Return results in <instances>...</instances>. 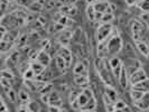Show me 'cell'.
<instances>
[{
  "instance_id": "obj_43",
  "label": "cell",
  "mask_w": 149,
  "mask_h": 112,
  "mask_svg": "<svg viewBox=\"0 0 149 112\" xmlns=\"http://www.w3.org/2000/svg\"><path fill=\"white\" fill-rule=\"evenodd\" d=\"M9 2H14V1H17V0H8Z\"/></svg>"
},
{
  "instance_id": "obj_36",
  "label": "cell",
  "mask_w": 149,
  "mask_h": 112,
  "mask_svg": "<svg viewBox=\"0 0 149 112\" xmlns=\"http://www.w3.org/2000/svg\"><path fill=\"white\" fill-rule=\"evenodd\" d=\"M125 2H126V5H127V6L131 7V6H137L138 0H125Z\"/></svg>"
},
{
  "instance_id": "obj_3",
  "label": "cell",
  "mask_w": 149,
  "mask_h": 112,
  "mask_svg": "<svg viewBox=\"0 0 149 112\" xmlns=\"http://www.w3.org/2000/svg\"><path fill=\"white\" fill-rule=\"evenodd\" d=\"M109 65H110V68H111L113 76L118 80L120 74H121V72H122V68H123V63H122V61L120 60L118 56H113V57H111L110 61H109Z\"/></svg>"
},
{
  "instance_id": "obj_19",
  "label": "cell",
  "mask_w": 149,
  "mask_h": 112,
  "mask_svg": "<svg viewBox=\"0 0 149 112\" xmlns=\"http://www.w3.org/2000/svg\"><path fill=\"white\" fill-rule=\"evenodd\" d=\"M29 91L28 90H25V89H22L20 90V92L18 93V97H19V100L22 101V103H28L30 101V99H29V93H28Z\"/></svg>"
},
{
  "instance_id": "obj_28",
  "label": "cell",
  "mask_w": 149,
  "mask_h": 112,
  "mask_svg": "<svg viewBox=\"0 0 149 112\" xmlns=\"http://www.w3.org/2000/svg\"><path fill=\"white\" fill-rule=\"evenodd\" d=\"M114 106H116V110H117V109H123V108L128 106V104L123 100H119V99H118V100L114 102Z\"/></svg>"
},
{
  "instance_id": "obj_21",
  "label": "cell",
  "mask_w": 149,
  "mask_h": 112,
  "mask_svg": "<svg viewBox=\"0 0 149 112\" xmlns=\"http://www.w3.org/2000/svg\"><path fill=\"white\" fill-rule=\"evenodd\" d=\"M43 8H44V6L40 5L37 0L34 1V2H31L29 6H28V9H29L30 11H33V13H39V11L43 10Z\"/></svg>"
},
{
  "instance_id": "obj_37",
  "label": "cell",
  "mask_w": 149,
  "mask_h": 112,
  "mask_svg": "<svg viewBox=\"0 0 149 112\" xmlns=\"http://www.w3.org/2000/svg\"><path fill=\"white\" fill-rule=\"evenodd\" d=\"M125 48H126V51H127V52H134V47L131 44H129V43L126 44Z\"/></svg>"
},
{
  "instance_id": "obj_13",
  "label": "cell",
  "mask_w": 149,
  "mask_h": 112,
  "mask_svg": "<svg viewBox=\"0 0 149 112\" xmlns=\"http://www.w3.org/2000/svg\"><path fill=\"white\" fill-rule=\"evenodd\" d=\"M104 94L109 97L111 101L116 102L118 100V91L114 89V86H110V85H107L104 90Z\"/></svg>"
},
{
  "instance_id": "obj_16",
  "label": "cell",
  "mask_w": 149,
  "mask_h": 112,
  "mask_svg": "<svg viewBox=\"0 0 149 112\" xmlns=\"http://www.w3.org/2000/svg\"><path fill=\"white\" fill-rule=\"evenodd\" d=\"M145 94V92L141 91V90H138L136 89V88H132L131 91H130V97L132 99V101L134 102H137V101H139L140 99L142 97V95Z\"/></svg>"
},
{
  "instance_id": "obj_40",
  "label": "cell",
  "mask_w": 149,
  "mask_h": 112,
  "mask_svg": "<svg viewBox=\"0 0 149 112\" xmlns=\"http://www.w3.org/2000/svg\"><path fill=\"white\" fill-rule=\"evenodd\" d=\"M38 22H40L42 25H44V24H46V18H45V17H43V16H40V17L38 18Z\"/></svg>"
},
{
  "instance_id": "obj_34",
  "label": "cell",
  "mask_w": 149,
  "mask_h": 112,
  "mask_svg": "<svg viewBox=\"0 0 149 112\" xmlns=\"http://www.w3.org/2000/svg\"><path fill=\"white\" fill-rule=\"evenodd\" d=\"M49 94H51V92H49V93H45V94H42L40 99H42V101H43L44 103H47V104H48V102H49Z\"/></svg>"
},
{
  "instance_id": "obj_8",
  "label": "cell",
  "mask_w": 149,
  "mask_h": 112,
  "mask_svg": "<svg viewBox=\"0 0 149 112\" xmlns=\"http://www.w3.org/2000/svg\"><path fill=\"white\" fill-rule=\"evenodd\" d=\"M118 83H119V85L121 86V89L123 90L127 89L129 83H130V77L128 75V72L127 70H126V67H125V65H123V68H122V72L120 74L119 79H118Z\"/></svg>"
},
{
  "instance_id": "obj_31",
  "label": "cell",
  "mask_w": 149,
  "mask_h": 112,
  "mask_svg": "<svg viewBox=\"0 0 149 112\" xmlns=\"http://www.w3.org/2000/svg\"><path fill=\"white\" fill-rule=\"evenodd\" d=\"M61 106H56V105H48V112H60L61 111Z\"/></svg>"
},
{
  "instance_id": "obj_30",
  "label": "cell",
  "mask_w": 149,
  "mask_h": 112,
  "mask_svg": "<svg viewBox=\"0 0 149 112\" xmlns=\"http://www.w3.org/2000/svg\"><path fill=\"white\" fill-rule=\"evenodd\" d=\"M62 6H66V5H74V2H76V0H57Z\"/></svg>"
},
{
  "instance_id": "obj_5",
  "label": "cell",
  "mask_w": 149,
  "mask_h": 112,
  "mask_svg": "<svg viewBox=\"0 0 149 112\" xmlns=\"http://www.w3.org/2000/svg\"><path fill=\"white\" fill-rule=\"evenodd\" d=\"M73 82L79 88H83V89L89 88L90 85L89 73H85V74H81V75H73Z\"/></svg>"
},
{
  "instance_id": "obj_33",
  "label": "cell",
  "mask_w": 149,
  "mask_h": 112,
  "mask_svg": "<svg viewBox=\"0 0 149 112\" xmlns=\"http://www.w3.org/2000/svg\"><path fill=\"white\" fill-rule=\"evenodd\" d=\"M55 5H56L55 0H47V3H46L45 8H46V9H52V8L55 7Z\"/></svg>"
},
{
  "instance_id": "obj_7",
  "label": "cell",
  "mask_w": 149,
  "mask_h": 112,
  "mask_svg": "<svg viewBox=\"0 0 149 112\" xmlns=\"http://www.w3.org/2000/svg\"><path fill=\"white\" fill-rule=\"evenodd\" d=\"M88 62L86 60H81L79 61L73 67V75H81L89 73V68H88Z\"/></svg>"
},
{
  "instance_id": "obj_1",
  "label": "cell",
  "mask_w": 149,
  "mask_h": 112,
  "mask_svg": "<svg viewBox=\"0 0 149 112\" xmlns=\"http://www.w3.org/2000/svg\"><path fill=\"white\" fill-rule=\"evenodd\" d=\"M123 48V40L120 37L118 33H116L113 29V33L110 37L107 39V51H108V56H116L117 54L121 52Z\"/></svg>"
},
{
  "instance_id": "obj_4",
  "label": "cell",
  "mask_w": 149,
  "mask_h": 112,
  "mask_svg": "<svg viewBox=\"0 0 149 112\" xmlns=\"http://www.w3.org/2000/svg\"><path fill=\"white\" fill-rule=\"evenodd\" d=\"M148 75H147V72L140 67V68H138L137 71H134V73L131 74L130 76V83H131V85L134 86L136 84H138V83L140 82H143V81H146V80H148Z\"/></svg>"
},
{
  "instance_id": "obj_22",
  "label": "cell",
  "mask_w": 149,
  "mask_h": 112,
  "mask_svg": "<svg viewBox=\"0 0 149 112\" xmlns=\"http://www.w3.org/2000/svg\"><path fill=\"white\" fill-rule=\"evenodd\" d=\"M114 13H105L101 18V24H111V22L114 19Z\"/></svg>"
},
{
  "instance_id": "obj_24",
  "label": "cell",
  "mask_w": 149,
  "mask_h": 112,
  "mask_svg": "<svg viewBox=\"0 0 149 112\" xmlns=\"http://www.w3.org/2000/svg\"><path fill=\"white\" fill-rule=\"evenodd\" d=\"M1 77H2V79H7V80L13 81L14 77H15V75H14V73H13L9 68H7V70H2V71H1Z\"/></svg>"
},
{
  "instance_id": "obj_29",
  "label": "cell",
  "mask_w": 149,
  "mask_h": 112,
  "mask_svg": "<svg viewBox=\"0 0 149 112\" xmlns=\"http://www.w3.org/2000/svg\"><path fill=\"white\" fill-rule=\"evenodd\" d=\"M17 112H30V111L28 110V106H27L26 103H22V104L18 106Z\"/></svg>"
},
{
  "instance_id": "obj_6",
  "label": "cell",
  "mask_w": 149,
  "mask_h": 112,
  "mask_svg": "<svg viewBox=\"0 0 149 112\" xmlns=\"http://www.w3.org/2000/svg\"><path fill=\"white\" fill-rule=\"evenodd\" d=\"M134 104L137 109H139V110H141V111H148L149 110V91L145 92V94L142 95L141 99H140L139 101L134 102Z\"/></svg>"
},
{
  "instance_id": "obj_2",
  "label": "cell",
  "mask_w": 149,
  "mask_h": 112,
  "mask_svg": "<svg viewBox=\"0 0 149 112\" xmlns=\"http://www.w3.org/2000/svg\"><path fill=\"white\" fill-rule=\"evenodd\" d=\"M113 33V26L111 24H100L95 31V38L97 43H102L110 37Z\"/></svg>"
},
{
  "instance_id": "obj_18",
  "label": "cell",
  "mask_w": 149,
  "mask_h": 112,
  "mask_svg": "<svg viewBox=\"0 0 149 112\" xmlns=\"http://www.w3.org/2000/svg\"><path fill=\"white\" fill-rule=\"evenodd\" d=\"M28 106V110L30 112H40L42 111V105L39 104V102L37 101H34V100H30L29 102L27 103Z\"/></svg>"
},
{
  "instance_id": "obj_15",
  "label": "cell",
  "mask_w": 149,
  "mask_h": 112,
  "mask_svg": "<svg viewBox=\"0 0 149 112\" xmlns=\"http://www.w3.org/2000/svg\"><path fill=\"white\" fill-rule=\"evenodd\" d=\"M55 62H56V66H57V68H58V71L62 72V73L65 72L66 68H68L66 61L64 60L62 56H60V55H56V56H55Z\"/></svg>"
},
{
  "instance_id": "obj_42",
  "label": "cell",
  "mask_w": 149,
  "mask_h": 112,
  "mask_svg": "<svg viewBox=\"0 0 149 112\" xmlns=\"http://www.w3.org/2000/svg\"><path fill=\"white\" fill-rule=\"evenodd\" d=\"M60 112H67V110H66V109H61Z\"/></svg>"
},
{
  "instance_id": "obj_38",
  "label": "cell",
  "mask_w": 149,
  "mask_h": 112,
  "mask_svg": "<svg viewBox=\"0 0 149 112\" xmlns=\"http://www.w3.org/2000/svg\"><path fill=\"white\" fill-rule=\"evenodd\" d=\"M114 112H131V110H130L129 106H126V108H123V109H117Z\"/></svg>"
},
{
  "instance_id": "obj_14",
  "label": "cell",
  "mask_w": 149,
  "mask_h": 112,
  "mask_svg": "<svg viewBox=\"0 0 149 112\" xmlns=\"http://www.w3.org/2000/svg\"><path fill=\"white\" fill-rule=\"evenodd\" d=\"M97 106V100H95V97H91L89 100V102L86 103V104L83 106L82 109H81V112H90V111H94L95 110V108Z\"/></svg>"
},
{
  "instance_id": "obj_32",
  "label": "cell",
  "mask_w": 149,
  "mask_h": 112,
  "mask_svg": "<svg viewBox=\"0 0 149 112\" xmlns=\"http://www.w3.org/2000/svg\"><path fill=\"white\" fill-rule=\"evenodd\" d=\"M9 5H10V2L8 0H1V10L2 11H6L7 7L9 8Z\"/></svg>"
},
{
  "instance_id": "obj_35",
  "label": "cell",
  "mask_w": 149,
  "mask_h": 112,
  "mask_svg": "<svg viewBox=\"0 0 149 112\" xmlns=\"http://www.w3.org/2000/svg\"><path fill=\"white\" fill-rule=\"evenodd\" d=\"M0 112H9V109L7 108V104H6L3 99H1V109H0Z\"/></svg>"
},
{
  "instance_id": "obj_10",
  "label": "cell",
  "mask_w": 149,
  "mask_h": 112,
  "mask_svg": "<svg viewBox=\"0 0 149 112\" xmlns=\"http://www.w3.org/2000/svg\"><path fill=\"white\" fill-rule=\"evenodd\" d=\"M40 64H43L45 67H47L49 64H51V62H52V58H51V56H49V54L46 52V51H40V52H38V56H37V60Z\"/></svg>"
},
{
  "instance_id": "obj_26",
  "label": "cell",
  "mask_w": 149,
  "mask_h": 112,
  "mask_svg": "<svg viewBox=\"0 0 149 112\" xmlns=\"http://www.w3.org/2000/svg\"><path fill=\"white\" fill-rule=\"evenodd\" d=\"M82 92V91H81ZM81 92H79V91H71L70 92V97H68V100H70V103H72L73 101H75L77 97H79V95L81 94Z\"/></svg>"
},
{
  "instance_id": "obj_41",
  "label": "cell",
  "mask_w": 149,
  "mask_h": 112,
  "mask_svg": "<svg viewBox=\"0 0 149 112\" xmlns=\"http://www.w3.org/2000/svg\"><path fill=\"white\" fill-rule=\"evenodd\" d=\"M99 0H86V2H88V5H94V3H97Z\"/></svg>"
},
{
  "instance_id": "obj_39",
  "label": "cell",
  "mask_w": 149,
  "mask_h": 112,
  "mask_svg": "<svg viewBox=\"0 0 149 112\" xmlns=\"http://www.w3.org/2000/svg\"><path fill=\"white\" fill-rule=\"evenodd\" d=\"M18 5H22V6H27L28 5V0H17Z\"/></svg>"
},
{
  "instance_id": "obj_23",
  "label": "cell",
  "mask_w": 149,
  "mask_h": 112,
  "mask_svg": "<svg viewBox=\"0 0 149 112\" xmlns=\"http://www.w3.org/2000/svg\"><path fill=\"white\" fill-rule=\"evenodd\" d=\"M22 75H24V79H25L26 81H34V80L36 79V74L34 73V71H33L30 67L28 70H26L25 73Z\"/></svg>"
},
{
  "instance_id": "obj_9",
  "label": "cell",
  "mask_w": 149,
  "mask_h": 112,
  "mask_svg": "<svg viewBox=\"0 0 149 112\" xmlns=\"http://www.w3.org/2000/svg\"><path fill=\"white\" fill-rule=\"evenodd\" d=\"M63 104V99L61 97V94L57 91H54L53 90L49 94V102L48 105H56V106H61Z\"/></svg>"
},
{
  "instance_id": "obj_20",
  "label": "cell",
  "mask_w": 149,
  "mask_h": 112,
  "mask_svg": "<svg viewBox=\"0 0 149 112\" xmlns=\"http://www.w3.org/2000/svg\"><path fill=\"white\" fill-rule=\"evenodd\" d=\"M90 99H91V97H89L86 94H84L83 92H81V94H80V95H79V97L76 99V101H77V103H79V105H80V108L82 109L83 106H84V105L89 102ZM80 111H81V110H80Z\"/></svg>"
},
{
  "instance_id": "obj_17",
  "label": "cell",
  "mask_w": 149,
  "mask_h": 112,
  "mask_svg": "<svg viewBox=\"0 0 149 112\" xmlns=\"http://www.w3.org/2000/svg\"><path fill=\"white\" fill-rule=\"evenodd\" d=\"M85 13H86V17L90 22H95V9H94V6L93 5H88V7L85 9Z\"/></svg>"
},
{
  "instance_id": "obj_27",
  "label": "cell",
  "mask_w": 149,
  "mask_h": 112,
  "mask_svg": "<svg viewBox=\"0 0 149 112\" xmlns=\"http://www.w3.org/2000/svg\"><path fill=\"white\" fill-rule=\"evenodd\" d=\"M138 7L143 13H149V0H143Z\"/></svg>"
},
{
  "instance_id": "obj_12",
  "label": "cell",
  "mask_w": 149,
  "mask_h": 112,
  "mask_svg": "<svg viewBox=\"0 0 149 112\" xmlns=\"http://www.w3.org/2000/svg\"><path fill=\"white\" fill-rule=\"evenodd\" d=\"M29 67L34 71V73L36 74V77H37L38 75L43 74V73L45 72V70H46V67H45L43 64H40L38 61H34V62H31Z\"/></svg>"
},
{
  "instance_id": "obj_11",
  "label": "cell",
  "mask_w": 149,
  "mask_h": 112,
  "mask_svg": "<svg viewBox=\"0 0 149 112\" xmlns=\"http://www.w3.org/2000/svg\"><path fill=\"white\" fill-rule=\"evenodd\" d=\"M136 44V47L139 52L141 53L143 56L146 57H149V44L143 42V40H138V42H134Z\"/></svg>"
},
{
  "instance_id": "obj_25",
  "label": "cell",
  "mask_w": 149,
  "mask_h": 112,
  "mask_svg": "<svg viewBox=\"0 0 149 112\" xmlns=\"http://www.w3.org/2000/svg\"><path fill=\"white\" fill-rule=\"evenodd\" d=\"M6 93H7V97H8V99H9V101H10V102H15L17 97H18V94L16 93L15 91L13 89H10V90H8V91H6Z\"/></svg>"
}]
</instances>
